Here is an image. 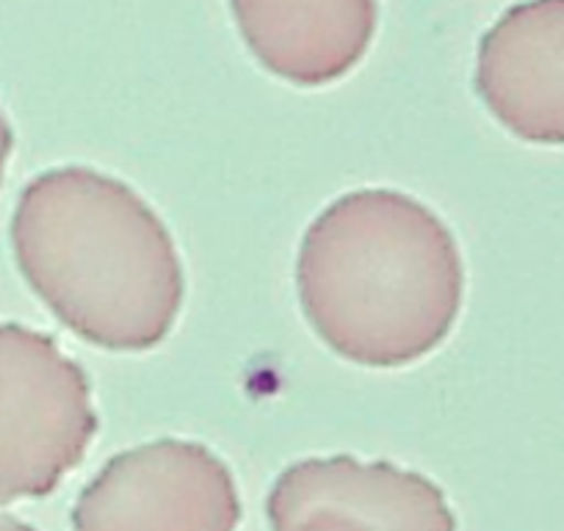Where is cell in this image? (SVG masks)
<instances>
[{
	"label": "cell",
	"instance_id": "cell-5",
	"mask_svg": "<svg viewBox=\"0 0 564 531\" xmlns=\"http://www.w3.org/2000/svg\"><path fill=\"white\" fill-rule=\"evenodd\" d=\"M476 91L529 144H564V0H525L479 42Z\"/></svg>",
	"mask_w": 564,
	"mask_h": 531
},
{
	"label": "cell",
	"instance_id": "cell-4",
	"mask_svg": "<svg viewBox=\"0 0 564 531\" xmlns=\"http://www.w3.org/2000/svg\"><path fill=\"white\" fill-rule=\"evenodd\" d=\"M241 498L203 443L155 441L117 454L80 492L75 531H236Z\"/></svg>",
	"mask_w": 564,
	"mask_h": 531
},
{
	"label": "cell",
	"instance_id": "cell-6",
	"mask_svg": "<svg viewBox=\"0 0 564 531\" xmlns=\"http://www.w3.org/2000/svg\"><path fill=\"white\" fill-rule=\"evenodd\" d=\"M260 67L316 89L349 75L377 34V0H230Z\"/></svg>",
	"mask_w": 564,
	"mask_h": 531
},
{
	"label": "cell",
	"instance_id": "cell-10",
	"mask_svg": "<svg viewBox=\"0 0 564 531\" xmlns=\"http://www.w3.org/2000/svg\"><path fill=\"white\" fill-rule=\"evenodd\" d=\"M0 531H36V529H31V525L23 523V520L12 518V514L0 512Z\"/></svg>",
	"mask_w": 564,
	"mask_h": 531
},
{
	"label": "cell",
	"instance_id": "cell-1",
	"mask_svg": "<svg viewBox=\"0 0 564 531\" xmlns=\"http://www.w3.org/2000/svg\"><path fill=\"white\" fill-rule=\"evenodd\" d=\"M296 289L313 333L335 355L366 368H404L452 333L463 307V254L423 203L360 188L307 227Z\"/></svg>",
	"mask_w": 564,
	"mask_h": 531
},
{
	"label": "cell",
	"instance_id": "cell-8",
	"mask_svg": "<svg viewBox=\"0 0 564 531\" xmlns=\"http://www.w3.org/2000/svg\"><path fill=\"white\" fill-rule=\"evenodd\" d=\"M274 531H388L366 514L344 507H311L271 525Z\"/></svg>",
	"mask_w": 564,
	"mask_h": 531
},
{
	"label": "cell",
	"instance_id": "cell-9",
	"mask_svg": "<svg viewBox=\"0 0 564 531\" xmlns=\"http://www.w3.org/2000/svg\"><path fill=\"white\" fill-rule=\"evenodd\" d=\"M14 148V133H12V124H9L7 113L0 108V183H3V175H7V166H9V155H12Z\"/></svg>",
	"mask_w": 564,
	"mask_h": 531
},
{
	"label": "cell",
	"instance_id": "cell-3",
	"mask_svg": "<svg viewBox=\"0 0 564 531\" xmlns=\"http://www.w3.org/2000/svg\"><path fill=\"white\" fill-rule=\"evenodd\" d=\"M95 432L84 368L47 335L0 324V503L56 490Z\"/></svg>",
	"mask_w": 564,
	"mask_h": 531
},
{
	"label": "cell",
	"instance_id": "cell-7",
	"mask_svg": "<svg viewBox=\"0 0 564 531\" xmlns=\"http://www.w3.org/2000/svg\"><path fill=\"white\" fill-rule=\"evenodd\" d=\"M311 507L351 509L388 531H457L443 492L390 463L329 457L291 465L271 487V525Z\"/></svg>",
	"mask_w": 564,
	"mask_h": 531
},
{
	"label": "cell",
	"instance_id": "cell-2",
	"mask_svg": "<svg viewBox=\"0 0 564 531\" xmlns=\"http://www.w3.org/2000/svg\"><path fill=\"white\" fill-rule=\"evenodd\" d=\"M12 243L34 294L100 349H155L181 316L175 238L117 177L89 166L42 172L20 194Z\"/></svg>",
	"mask_w": 564,
	"mask_h": 531
}]
</instances>
